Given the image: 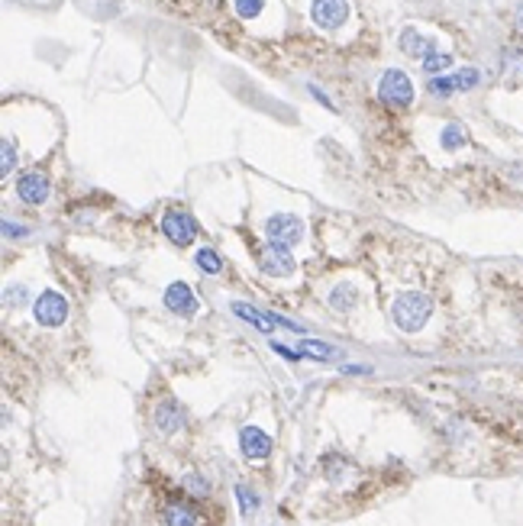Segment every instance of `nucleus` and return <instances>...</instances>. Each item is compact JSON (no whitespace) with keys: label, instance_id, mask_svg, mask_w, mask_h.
Wrapping results in <instances>:
<instances>
[{"label":"nucleus","instance_id":"1","mask_svg":"<svg viewBox=\"0 0 523 526\" xmlns=\"http://www.w3.org/2000/svg\"><path fill=\"white\" fill-rule=\"evenodd\" d=\"M430 314H433V300H430L427 294H420V291H404V294H397L394 304H391V320H394V327L404 329V333L423 329Z\"/></svg>","mask_w":523,"mask_h":526},{"label":"nucleus","instance_id":"2","mask_svg":"<svg viewBox=\"0 0 523 526\" xmlns=\"http://www.w3.org/2000/svg\"><path fill=\"white\" fill-rule=\"evenodd\" d=\"M378 97L391 107H410L414 104V81L401 68H388L378 81Z\"/></svg>","mask_w":523,"mask_h":526},{"label":"nucleus","instance_id":"3","mask_svg":"<svg viewBox=\"0 0 523 526\" xmlns=\"http://www.w3.org/2000/svg\"><path fill=\"white\" fill-rule=\"evenodd\" d=\"M258 268L265 274H271V278H288V274H294V255L288 252V245L285 242H271L268 239L262 249H258Z\"/></svg>","mask_w":523,"mask_h":526},{"label":"nucleus","instance_id":"4","mask_svg":"<svg viewBox=\"0 0 523 526\" xmlns=\"http://www.w3.org/2000/svg\"><path fill=\"white\" fill-rule=\"evenodd\" d=\"M32 316L39 327H62L68 320V300L58 291H43L32 304Z\"/></svg>","mask_w":523,"mask_h":526},{"label":"nucleus","instance_id":"5","mask_svg":"<svg viewBox=\"0 0 523 526\" xmlns=\"http://www.w3.org/2000/svg\"><path fill=\"white\" fill-rule=\"evenodd\" d=\"M265 236L271 242H285V245H298L304 236V223L294 213H271L265 220Z\"/></svg>","mask_w":523,"mask_h":526},{"label":"nucleus","instance_id":"6","mask_svg":"<svg viewBox=\"0 0 523 526\" xmlns=\"http://www.w3.org/2000/svg\"><path fill=\"white\" fill-rule=\"evenodd\" d=\"M310 17L320 30L333 32L349 20V0H313L310 3Z\"/></svg>","mask_w":523,"mask_h":526},{"label":"nucleus","instance_id":"7","mask_svg":"<svg viewBox=\"0 0 523 526\" xmlns=\"http://www.w3.org/2000/svg\"><path fill=\"white\" fill-rule=\"evenodd\" d=\"M162 232L168 236L175 245H191L194 242V232H197V223H194L191 213L184 210H168L162 217Z\"/></svg>","mask_w":523,"mask_h":526},{"label":"nucleus","instance_id":"8","mask_svg":"<svg viewBox=\"0 0 523 526\" xmlns=\"http://www.w3.org/2000/svg\"><path fill=\"white\" fill-rule=\"evenodd\" d=\"M233 314L239 316V320H246V323H252L256 329H262V333H271L275 327H285L291 329V333H304V327H298V323H291V320H285V316H271V314H262V310H256V307L249 304H239L236 300L233 304Z\"/></svg>","mask_w":523,"mask_h":526},{"label":"nucleus","instance_id":"9","mask_svg":"<svg viewBox=\"0 0 523 526\" xmlns=\"http://www.w3.org/2000/svg\"><path fill=\"white\" fill-rule=\"evenodd\" d=\"M397 45H401V52H404V55H410V58H420V62L436 52V43H433V39H427L423 32H416L414 26H404V30H401V39H397Z\"/></svg>","mask_w":523,"mask_h":526},{"label":"nucleus","instance_id":"10","mask_svg":"<svg viewBox=\"0 0 523 526\" xmlns=\"http://www.w3.org/2000/svg\"><path fill=\"white\" fill-rule=\"evenodd\" d=\"M165 307H168L171 314H181V316H191L197 310V297L191 294V287L184 285V281H171L165 287Z\"/></svg>","mask_w":523,"mask_h":526},{"label":"nucleus","instance_id":"11","mask_svg":"<svg viewBox=\"0 0 523 526\" xmlns=\"http://www.w3.org/2000/svg\"><path fill=\"white\" fill-rule=\"evenodd\" d=\"M239 449L246 459H265L271 452V439H268L265 430H258V426H243L239 430Z\"/></svg>","mask_w":523,"mask_h":526},{"label":"nucleus","instance_id":"12","mask_svg":"<svg viewBox=\"0 0 523 526\" xmlns=\"http://www.w3.org/2000/svg\"><path fill=\"white\" fill-rule=\"evenodd\" d=\"M16 194H20V200H26V204H45V200H49V181H45V175H39V171H26V175H20V181H16Z\"/></svg>","mask_w":523,"mask_h":526},{"label":"nucleus","instance_id":"13","mask_svg":"<svg viewBox=\"0 0 523 526\" xmlns=\"http://www.w3.org/2000/svg\"><path fill=\"white\" fill-rule=\"evenodd\" d=\"M181 407L178 404H171V400H165V404H159V410H155V426H159V432H165V436H171V432L181 430Z\"/></svg>","mask_w":523,"mask_h":526},{"label":"nucleus","instance_id":"14","mask_svg":"<svg viewBox=\"0 0 523 526\" xmlns=\"http://www.w3.org/2000/svg\"><path fill=\"white\" fill-rule=\"evenodd\" d=\"M165 526H201V516L188 504H168L165 507Z\"/></svg>","mask_w":523,"mask_h":526},{"label":"nucleus","instance_id":"15","mask_svg":"<svg viewBox=\"0 0 523 526\" xmlns=\"http://www.w3.org/2000/svg\"><path fill=\"white\" fill-rule=\"evenodd\" d=\"M298 352L304 358H317V362H326V358H340V349L326 346V342H317V339H304L298 346Z\"/></svg>","mask_w":523,"mask_h":526},{"label":"nucleus","instance_id":"16","mask_svg":"<svg viewBox=\"0 0 523 526\" xmlns=\"http://www.w3.org/2000/svg\"><path fill=\"white\" fill-rule=\"evenodd\" d=\"M330 307L333 310H340V314L353 310L355 307V287L353 285H336L330 291Z\"/></svg>","mask_w":523,"mask_h":526},{"label":"nucleus","instance_id":"17","mask_svg":"<svg viewBox=\"0 0 523 526\" xmlns=\"http://www.w3.org/2000/svg\"><path fill=\"white\" fill-rule=\"evenodd\" d=\"M439 142H443V149H462L465 142H469V133H465V127H462V123H449V127L443 129Z\"/></svg>","mask_w":523,"mask_h":526},{"label":"nucleus","instance_id":"18","mask_svg":"<svg viewBox=\"0 0 523 526\" xmlns=\"http://www.w3.org/2000/svg\"><path fill=\"white\" fill-rule=\"evenodd\" d=\"M197 268L207 274H216V272H223V262H220V255L214 249H197Z\"/></svg>","mask_w":523,"mask_h":526},{"label":"nucleus","instance_id":"19","mask_svg":"<svg viewBox=\"0 0 523 526\" xmlns=\"http://www.w3.org/2000/svg\"><path fill=\"white\" fill-rule=\"evenodd\" d=\"M478 78L481 74L475 72V68H462V72L452 74V87H456V91H471V87L478 85Z\"/></svg>","mask_w":523,"mask_h":526},{"label":"nucleus","instance_id":"20","mask_svg":"<svg viewBox=\"0 0 523 526\" xmlns=\"http://www.w3.org/2000/svg\"><path fill=\"white\" fill-rule=\"evenodd\" d=\"M449 65H452V55L433 52L430 58H423V72H427V74H439V72H446Z\"/></svg>","mask_w":523,"mask_h":526},{"label":"nucleus","instance_id":"21","mask_svg":"<svg viewBox=\"0 0 523 526\" xmlns=\"http://www.w3.org/2000/svg\"><path fill=\"white\" fill-rule=\"evenodd\" d=\"M262 7H265V0H236V13H239L243 20L258 17V13H262Z\"/></svg>","mask_w":523,"mask_h":526},{"label":"nucleus","instance_id":"22","mask_svg":"<svg viewBox=\"0 0 523 526\" xmlns=\"http://www.w3.org/2000/svg\"><path fill=\"white\" fill-rule=\"evenodd\" d=\"M236 497H239V507H243V514H249V510H256V507H258V497L249 491L246 484H239V487H236Z\"/></svg>","mask_w":523,"mask_h":526},{"label":"nucleus","instance_id":"23","mask_svg":"<svg viewBox=\"0 0 523 526\" xmlns=\"http://www.w3.org/2000/svg\"><path fill=\"white\" fill-rule=\"evenodd\" d=\"M430 91H433V94H439V97H446V94H452L456 87H452V78H439V74H433V81H430Z\"/></svg>","mask_w":523,"mask_h":526},{"label":"nucleus","instance_id":"24","mask_svg":"<svg viewBox=\"0 0 523 526\" xmlns=\"http://www.w3.org/2000/svg\"><path fill=\"white\" fill-rule=\"evenodd\" d=\"M10 171H13V142L3 139V175H10Z\"/></svg>","mask_w":523,"mask_h":526},{"label":"nucleus","instance_id":"25","mask_svg":"<svg viewBox=\"0 0 523 526\" xmlns=\"http://www.w3.org/2000/svg\"><path fill=\"white\" fill-rule=\"evenodd\" d=\"M7 304H16V307H20V304H26V287H10V291H7Z\"/></svg>","mask_w":523,"mask_h":526},{"label":"nucleus","instance_id":"26","mask_svg":"<svg viewBox=\"0 0 523 526\" xmlns=\"http://www.w3.org/2000/svg\"><path fill=\"white\" fill-rule=\"evenodd\" d=\"M271 352H278V355L291 358V362H298V358H304V355H300V352H294V349H288V346H281V342H271Z\"/></svg>","mask_w":523,"mask_h":526},{"label":"nucleus","instance_id":"27","mask_svg":"<svg viewBox=\"0 0 523 526\" xmlns=\"http://www.w3.org/2000/svg\"><path fill=\"white\" fill-rule=\"evenodd\" d=\"M188 491H191V494H207V484H203V478H188Z\"/></svg>","mask_w":523,"mask_h":526},{"label":"nucleus","instance_id":"28","mask_svg":"<svg viewBox=\"0 0 523 526\" xmlns=\"http://www.w3.org/2000/svg\"><path fill=\"white\" fill-rule=\"evenodd\" d=\"M310 94L317 97V100H320V104H323V107H326V110H333V100H330V97H326V94H323L320 87H310Z\"/></svg>","mask_w":523,"mask_h":526},{"label":"nucleus","instance_id":"29","mask_svg":"<svg viewBox=\"0 0 523 526\" xmlns=\"http://www.w3.org/2000/svg\"><path fill=\"white\" fill-rule=\"evenodd\" d=\"M517 26H520V32H523V3L517 7Z\"/></svg>","mask_w":523,"mask_h":526}]
</instances>
